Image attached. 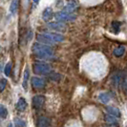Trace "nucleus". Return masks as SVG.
Here are the masks:
<instances>
[{
  "label": "nucleus",
  "instance_id": "7ed1b4c3",
  "mask_svg": "<svg viewBox=\"0 0 127 127\" xmlns=\"http://www.w3.org/2000/svg\"><path fill=\"white\" fill-rule=\"evenodd\" d=\"M55 17L57 21H61V22H65V21H73L76 19V15L73 13H66V12H58L55 14Z\"/></svg>",
  "mask_w": 127,
  "mask_h": 127
},
{
  "label": "nucleus",
  "instance_id": "412c9836",
  "mask_svg": "<svg viewBox=\"0 0 127 127\" xmlns=\"http://www.w3.org/2000/svg\"><path fill=\"white\" fill-rule=\"evenodd\" d=\"M7 116H8V110L3 104H1L0 105V117H1V119L5 120L7 118Z\"/></svg>",
  "mask_w": 127,
  "mask_h": 127
},
{
  "label": "nucleus",
  "instance_id": "6ab92c4d",
  "mask_svg": "<svg viewBox=\"0 0 127 127\" xmlns=\"http://www.w3.org/2000/svg\"><path fill=\"white\" fill-rule=\"evenodd\" d=\"M49 78L53 81H59L61 79V76L59 74L56 73V72H52L51 74L49 75Z\"/></svg>",
  "mask_w": 127,
  "mask_h": 127
},
{
  "label": "nucleus",
  "instance_id": "0eeeda50",
  "mask_svg": "<svg viewBox=\"0 0 127 127\" xmlns=\"http://www.w3.org/2000/svg\"><path fill=\"white\" fill-rule=\"evenodd\" d=\"M48 26H49V28H51V29L55 30V31H59V32H61V31H65V30H66V26L64 25L61 21L50 22V23H48Z\"/></svg>",
  "mask_w": 127,
  "mask_h": 127
},
{
  "label": "nucleus",
  "instance_id": "5701e85b",
  "mask_svg": "<svg viewBox=\"0 0 127 127\" xmlns=\"http://www.w3.org/2000/svg\"><path fill=\"white\" fill-rule=\"evenodd\" d=\"M11 71H12V63H11V62H9V63L5 66V69H4V74H5L7 76H9L10 75H11Z\"/></svg>",
  "mask_w": 127,
  "mask_h": 127
},
{
  "label": "nucleus",
  "instance_id": "bb28decb",
  "mask_svg": "<svg viewBox=\"0 0 127 127\" xmlns=\"http://www.w3.org/2000/svg\"><path fill=\"white\" fill-rule=\"evenodd\" d=\"M9 127H13V125H12V124H10V125H9Z\"/></svg>",
  "mask_w": 127,
  "mask_h": 127
},
{
  "label": "nucleus",
  "instance_id": "cd10ccee",
  "mask_svg": "<svg viewBox=\"0 0 127 127\" xmlns=\"http://www.w3.org/2000/svg\"><path fill=\"white\" fill-rule=\"evenodd\" d=\"M126 127H127V126H126Z\"/></svg>",
  "mask_w": 127,
  "mask_h": 127
},
{
  "label": "nucleus",
  "instance_id": "4be33fe9",
  "mask_svg": "<svg viewBox=\"0 0 127 127\" xmlns=\"http://www.w3.org/2000/svg\"><path fill=\"white\" fill-rule=\"evenodd\" d=\"M121 23L120 22H118V21H115L112 23V28H113V30H114L115 32H120V30H121Z\"/></svg>",
  "mask_w": 127,
  "mask_h": 127
},
{
  "label": "nucleus",
  "instance_id": "9b49d317",
  "mask_svg": "<svg viewBox=\"0 0 127 127\" xmlns=\"http://www.w3.org/2000/svg\"><path fill=\"white\" fill-rule=\"evenodd\" d=\"M76 7H77V5H76V2H70V3H68L66 6L64 7L63 11L64 12H66V13H72L73 12H75L76 10Z\"/></svg>",
  "mask_w": 127,
  "mask_h": 127
},
{
  "label": "nucleus",
  "instance_id": "20e7f679",
  "mask_svg": "<svg viewBox=\"0 0 127 127\" xmlns=\"http://www.w3.org/2000/svg\"><path fill=\"white\" fill-rule=\"evenodd\" d=\"M45 101H46V97L44 95H34L32 97V106H33L34 109L39 110V109H41L43 107V105L45 104Z\"/></svg>",
  "mask_w": 127,
  "mask_h": 127
},
{
  "label": "nucleus",
  "instance_id": "393cba45",
  "mask_svg": "<svg viewBox=\"0 0 127 127\" xmlns=\"http://www.w3.org/2000/svg\"><path fill=\"white\" fill-rule=\"evenodd\" d=\"M122 86H123V89H124V91H125V93L127 94V77H123Z\"/></svg>",
  "mask_w": 127,
  "mask_h": 127
},
{
  "label": "nucleus",
  "instance_id": "a211bd4d",
  "mask_svg": "<svg viewBox=\"0 0 127 127\" xmlns=\"http://www.w3.org/2000/svg\"><path fill=\"white\" fill-rule=\"evenodd\" d=\"M117 117H115L113 115H109V116H106L105 117V121H107L110 124H117L118 123V121H117Z\"/></svg>",
  "mask_w": 127,
  "mask_h": 127
},
{
  "label": "nucleus",
  "instance_id": "9d476101",
  "mask_svg": "<svg viewBox=\"0 0 127 127\" xmlns=\"http://www.w3.org/2000/svg\"><path fill=\"white\" fill-rule=\"evenodd\" d=\"M54 16V13H53V10L51 8H46L43 12V14H42V18L44 21H49L50 19Z\"/></svg>",
  "mask_w": 127,
  "mask_h": 127
},
{
  "label": "nucleus",
  "instance_id": "4468645a",
  "mask_svg": "<svg viewBox=\"0 0 127 127\" xmlns=\"http://www.w3.org/2000/svg\"><path fill=\"white\" fill-rule=\"evenodd\" d=\"M98 99H99L102 103L106 104V103H108V102L110 101V99H111V95H109L108 93H101L100 95H98Z\"/></svg>",
  "mask_w": 127,
  "mask_h": 127
},
{
  "label": "nucleus",
  "instance_id": "f3484780",
  "mask_svg": "<svg viewBox=\"0 0 127 127\" xmlns=\"http://www.w3.org/2000/svg\"><path fill=\"white\" fill-rule=\"evenodd\" d=\"M29 76H30L29 69H28V68H26L25 73H24V78H23V83H22V85H23V87H24V89H25V90H27V86H28V80H29Z\"/></svg>",
  "mask_w": 127,
  "mask_h": 127
},
{
  "label": "nucleus",
  "instance_id": "f257e3e1",
  "mask_svg": "<svg viewBox=\"0 0 127 127\" xmlns=\"http://www.w3.org/2000/svg\"><path fill=\"white\" fill-rule=\"evenodd\" d=\"M32 53L34 56L38 58L42 59H50L54 57V50L47 44H40V43H34L32 45Z\"/></svg>",
  "mask_w": 127,
  "mask_h": 127
},
{
  "label": "nucleus",
  "instance_id": "1a4fd4ad",
  "mask_svg": "<svg viewBox=\"0 0 127 127\" xmlns=\"http://www.w3.org/2000/svg\"><path fill=\"white\" fill-rule=\"evenodd\" d=\"M27 106H28V104H27V101H26L25 98L24 97H20L17 103H16V109L20 112H23V111L26 110Z\"/></svg>",
  "mask_w": 127,
  "mask_h": 127
},
{
  "label": "nucleus",
  "instance_id": "b1692460",
  "mask_svg": "<svg viewBox=\"0 0 127 127\" xmlns=\"http://www.w3.org/2000/svg\"><path fill=\"white\" fill-rule=\"evenodd\" d=\"M7 83L8 82H7V80L5 78H1V80H0V92H3L4 91Z\"/></svg>",
  "mask_w": 127,
  "mask_h": 127
},
{
  "label": "nucleus",
  "instance_id": "2eb2a0df",
  "mask_svg": "<svg viewBox=\"0 0 127 127\" xmlns=\"http://www.w3.org/2000/svg\"><path fill=\"white\" fill-rule=\"evenodd\" d=\"M125 53V47L124 46H119L118 48H116L114 50V55L117 57H121L124 55Z\"/></svg>",
  "mask_w": 127,
  "mask_h": 127
},
{
  "label": "nucleus",
  "instance_id": "423d86ee",
  "mask_svg": "<svg viewBox=\"0 0 127 127\" xmlns=\"http://www.w3.org/2000/svg\"><path fill=\"white\" fill-rule=\"evenodd\" d=\"M48 38H50L53 42L57 43V42H62L64 40V36L62 34L59 33H53V32H46L44 33Z\"/></svg>",
  "mask_w": 127,
  "mask_h": 127
},
{
  "label": "nucleus",
  "instance_id": "f03ea898",
  "mask_svg": "<svg viewBox=\"0 0 127 127\" xmlns=\"http://www.w3.org/2000/svg\"><path fill=\"white\" fill-rule=\"evenodd\" d=\"M32 70L36 75H50L52 73L51 66L46 62H34L32 65Z\"/></svg>",
  "mask_w": 127,
  "mask_h": 127
},
{
  "label": "nucleus",
  "instance_id": "a878e982",
  "mask_svg": "<svg viewBox=\"0 0 127 127\" xmlns=\"http://www.w3.org/2000/svg\"><path fill=\"white\" fill-rule=\"evenodd\" d=\"M38 2H39V0H33V3H34V4H35V5H36V4H37Z\"/></svg>",
  "mask_w": 127,
  "mask_h": 127
},
{
  "label": "nucleus",
  "instance_id": "39448f33",
  "mask_svg": "<svg viewBox=\"0 0 127 127\" xmlns=\"http://www.w3.org/2000/svg\"><path fill=\"white\" fill-rule=\"evenodd\" d=\"M32 85L33 88L35 89H42L46 86V81L41 77H37V76H33L32 77Z\"/></svg>",
  "mask_w": 127,
  "mask_h": 127
},
{
  "label": "nucleus",
  "instance_id": "ddd939ff",
  "mask_svg": "<svg viewBox=\"0 0 127 127\" xmlns=\"http://www.w3.org/2000/svg\"><path fill=\"white\" fill-rule=\"evenodd\" d=\"M107 112H108L110 115H113L115 117H117V118H121V112H120V110L118 108H116V107H112V106H108L107 108Z\"/></svg>",
  "mask_w": 127,
  "mask_h": 127
},
{
  "label": "nucleus",
  "instance_id": "aec40b11",
  "mask_svg": "<svg viewBox=\"0 0 127 127\" xmlns=\"http://www.w3.org/2000/svg\"><path fill=\"white\" fill-rule=\"evenodd\" d=\"M13 122H14V126L15 127H25L26 126V122L23 120L19 119V118H15L13 120Z\"/></svg>",
  "mask_w": 127,
  "mask_h": 127
},
{
  "label": "nucleus",
  "instance_id": "dca6fc26",
  "mask_svg": "<svg viewBox=\"0 0 127 127\" xmlns=\"http://www.w3.org/2000/svg\"><path fill=\"white\" fill-rule=\"evenodd\" d=\"M18 9V0H13L11 7H10V12L12 13V14H15Z\"/></svg>",
  "mask_w": 127,
  "mask_h": 127
},
{
  "label": "nucleus",
  "instance_id": "f8f14e48",
  "mask_svg": "<svg viewBox=\"0 0 127 127\" xmlns=\"http://www.w3.org/2000/svg\"><path fill=\"white\" fill-rule=\"evenodd\" d=\"M112 80L116 86H119L120 84H122V80H123V76H121V73H116L113 77H112Z\"/></svg>",
  "mask_w": 127,
  "mask_h": 127
},
{
  "label": "nucleus",
  "instance_id": "6e6552de",
  "mask_svg": "<svg viewBox=\"0 0 127 127\" xmlns=\"http://www.w3.org/2000/svg\"><path fill=\"white\" fill-rule=\"evenodd\" d=\"M37 127H52L50 119L46 117H41L37 121Z\"/></svg>",
  "mask_w": 127,
  "mask_h": 127
}]
</instances>
